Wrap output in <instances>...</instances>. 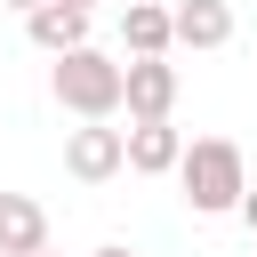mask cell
<instances>
[{"label": "cell", "mask_w": 257, "mask_h": 257, "mask_svg": "<svg viewBox=\"0 0 257 257\" xmlns=\"http://www.w3.org/2000/svg\"><path fill=\"white\" fill-rule=\"evenodd\" d=\"M177 193H185L193 217H233L241 193H249V161H241V145H233V137H193V145L177 153Z\"/></svg>", "instance_id": "obj_1"}, {"label": "cell", "mask_w": 257, "mask_h": 257, "mask_svg": "<svg viewBox=\"0 0 257 257\" xmlns=\"http://www.w3.org/2000/svg\"><path fill=\"white\" fill-rule=\"evenodd\" d=\"M48 96H56L72 120H112V112H120V64L80 40V48H64V56L48 64Z\"/></svg>", "instance_id": "obj_2"}, {"label": "cell", "mask_w": 257, "mask_h": 257, "mask_svg": "<svg viewBox=\"0 0 257 257\" xmlns=\"http://www.w3.org/2000/svg\"><path fill=\"white\" fill-rule=\"evenodd\" d=\"M177 64L169 56H128L120 64V104H128V120H169L177 112Z\"/></svg>", "instance_id": "obj_3"}, {"label": "cell", "mask_w": 257, "mask_h": 257, "mask_svg": "<svg viewBox=\"0 0 257 257\" xmlns=\"http://www.w3.org/2000/svg\"><path fill=\"white\" fill-rule=\"evenodd\" d=\"M225 40H233V0H177V8H169V48L209 56V48H225Z\"/></svg>", "instance_id": "obj_4"}, {"label": "cell", "mask_w": 257, "mask_h": 257, "mask_svg": "<svg viewBox=\"0 0 257 257\" xmlns=\"http://www.w3.org/2000/svg\"><path fill=\"white\" fill-rule=\"evenodd\" d=\"M177 153H185V137L169 120H128L120 128V169H137V177H177Z\"/></svg>", "instance_id": "obj_5"}, {"label": "cell", "mask_w": 257, "mask_h": 257, "mask_svg": "<svg viewBox=\"0 0 257 257\" xmlns=\"http://www.w3.org/2000/svg\"><path fill=\"white\" fill-rule=\"evenodd\" d=\"M64 169H72L80 185H104V177H120V128H104V120H80V128L64 137Z\"/></svg>", "instance_id": "obj_6"}, {"label": "cell", "mask_w": 257, "mask_h": 257, "mask_svg": "<svg viewBox=\"0 0 257 257\" xmlns=\"http://www.w3.org/2000/svg\"><path fill=\"white\" fill-rule=\"evenodd\" d=\"M48 249V209L32 193H0V257H40Z\"/></svg>", "instance_id": "obj_7"}, {"label": "cell", "mask_w": 257, "mask_h": 257, "mask_svg": "<svg viewBox=\"0 0 257 257\" xmlns=\"http://www.w3.org/2000/svg\"><path fill=\"white\" fill-rule=\"evenodd\" d=\"M24 32H32V48L64 56V48H80V40H88V8H64V0H40V8H24Z\"/></svg>", "instance_id": "obj_8"}, {"label": "cell", "mask_w": 257, "mask_h": 257, "mask_svg": "<svg viewBox=\"0 0 257 257\" xmlns=\"http://www.w3.org/2000/svg\"><path fill=\"white\" fill-rule=\"evenodd\" d=\"M120 40H128V56H169V8L161 0H128L120 8Z\"/></svg>", "instance_id": "obj_9"}, {"label": "cell", "mask_w": 257, "mask_h": 257, "mask_svg": "<svg viewBox=\"0 0 257 257\" xmlns=\"http://www.w3.org/2000/svg\"><path fill=\"white\" fill-rule=\"evenodd\" d=\"M233 217H241V225H249V233H257V185H249V193H241V209H233Z\"/></svg>", "instance_id": "obj_10"}, {"label": "cell", "mask_w": 257, "mask_h": 257, "mask_svg": "<svg viewBox=\"0 0 257 257\" xmlns=\"http://www.w3.org/2000/svg\"><path fill=\"white\" fill-rule=\"evenodd\" d=\"M96 257H137V249H120V241H104V249H96Z\"/></svg>", "instance_id": "obj_11"}, {"label": "cell", "mask_w": 257, "mask_h": 257, "mask_svg": "<svg viewBox=\"0 0 257 257\" xmlns=\"http://www.w3.org/2000/svg\"><path fill=\"white\" fill-rule=\"evenodd\" d=\"M0 8H16V16H24V8H40V0H0Z\"/></svg>", "instance_id": "obj_12"}, {"label": "cell", "mask_w": 257, "mask_h": 257, "mask_svg": "<svg viewBox=\"0 0 257 257\" xmlns=\"http://www.w3.org/2000/svg\"><path fill=\"white\" fill-rule=\"evenodd\" d=\"M64 8H88V16H96V0H64Z\"/></svg>", "instance_id": "obj_13"}, {"label": "cell", "mask_w": 257, "mask_h": 257, "mask_svg": "<svg viewBox=\"0 0 257 257\" xmlns=\"http://www.w3.org/2000/svg\"><path fill=\"white\" fill-rule=\"evenodd\" d=\"M120 8H128V0H120Z\"/></svg>", "instance_id": "obj_14"}, {"label": "cell", "mask_w": 257, "mask_h": 257, "mask_svg": "<svg viewBox=\"0 0 257 257\" xmlns=\"http://www.w3.org/2000/svg\"><path fill=\"white\" fill-rule=\"evenodd\" d=\"M40 257H48V249H40Z\"/></svg>", "instance_id": "obj_15"}]
</instances>
